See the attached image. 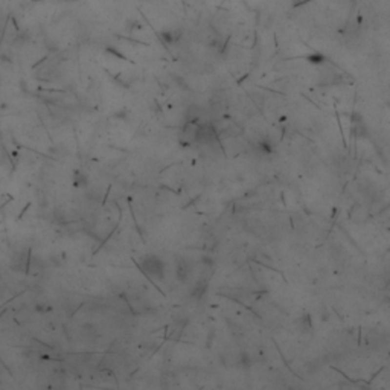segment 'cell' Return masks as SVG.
I'll use <instances>...</instances> for the list:
<instances>
[{
  "label": "cell",
  "instance_id": "obj_1",
  "mask_svg": "<svg viewBox=\"0 0 390 390\" xmlns=\"http://www.w3.org/2000/svg\"><path fill=\"white\" fill-rule=\"evenodd\" d=\"M144 270L153 278H162L163 276V266L157 258H148L144 262Z\"/></svg>",
  "mask_w": 390,
  "mask_h": 390
},
{
  "label": "cell",
  "instance_id": "obj_2",
  "mask_svg": "<svg viewBox=\"0 0 390 390\" xmlns=\"http://www.w3.org/2000/svg\"><path fill=\"white\" fill-rule=\"evenodd\" d=\"M308 60H309V62H312V64H322V62H325V55L320 52H312L308 57Z\"/></svg>",
  "mask_w": 390,
  "mask_h": 390
}]
</instances>
